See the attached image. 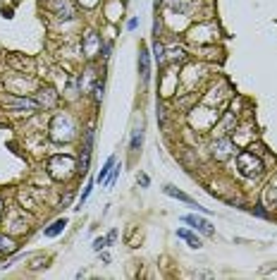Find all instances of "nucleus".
<instances>
[{
    "label": "nucleus",
    "mask_w": 277,
    "mask_h": 280,
    "mask_svg": "<svg viewBox=\"0 0 277 280\" xmlns=\"http://www.w3.org/2000/svg\"><path fill=\"white\" fill-rule=\"evenodd\" d=\"M50 139L65 141V144L74 139V122L69 115H55L50 120Z\"/></svg>",
    "instance_id": "f257e3e1"
},
{
    "label": "nucleus",
    "mask_w": 277,
    "mask_h": 280,
    "mask_svg": "<svg viewBox=\"0 0 277 280\" xmlns=\"http://www.w3.org/2000/svg\"><path fill=\"white\" fill-rule=\"evenodd\" d=\"M236 168H239V173L244 177L253 180V177H261V173H263V161L253 151H242L236 156Z\"/></svg>",
    "instance_id": "f03ea898"
},
{
    "label": "nucleus",
    "mask_w": 277,
    "mask_h": 280,
    "mask_svg": "<svg viewBox=\"0 0 277 280\" xmlns=\"http://www.w3.org/2000/svg\"><path fill=\"white\" fill-rule=\"evenodd\" d=\"M48 173L53 180H67L74 173V158H69V156H53L48 161Z\"/></svg>",
    "instance_id": "7ed1b4c3"
},
{
    "label": "nucleus",
    "mask_w": 277,
    "mask_h": 280,
    "mask_svg": "<svg viewBox=\"0 0 277 280\" xmlns=\"http://www.w3.org/2000/svg\"><path fill=\"white\" fill-rule=\"evenodd\" d=\"M234 156V141L229 137H222L213 144V158L215 161H229Z\"/></svg>",
    "instance_id": "20e7f679"
},
{
    "label": "nucleus",
    "mask_w": 277,
    "mask_h": 280,
    "mask_svg": "<svg viewBox=\"0 0 277 280\" xmlns=\"http://www.w3.org/2000/svg\"><path fill=\"white\" fill-rule=\"evenodd\" d=\"M48 7L53 10L55 17H60V20H72V17L76 14L72 0H48Z\"/></svg>",
    "instance_id": "39448f33"
},
{
    "label": "nucleus",
    "mask_w": 277,
    "mask_h": 280,
    "mask_svg": "<svg viewBox=\"0 0 277 280\" xmlns=\"http://www.w3.org/2000/svg\"><path fill=\"white\" fill-rule=\"evenodd\" d=\"M84 53H86V58H96L101 53V36L93 31L84 36Z\"/></svg>",
    "instance_id": "423d86ee"
},
{
    "label": "nucleus",
    "mask_w": 277,
    "mask_h": 280,
    "mask_svg": "<svg viewBox=\"0 0 277 280\" xmlns=\"http://www.w3.org/2000/svg\"><path fill=\"white\" fill-rule=\"evenodd\" d=\"M184 223H189L194 230H199V232H203V235H208V237H213L215 235V230H213V225L208 223V220H203V218H196V216H184L182 218Z\"/></svg>",
    "instance_id": "0eeeda50"
},
{
    "label": "nucleus",
    "mask_w": 277,
    "mask_h": 280,
    "mask_svg": "<svg viewBox=\"0 0 277 280\" xmlns=\"http://www.w3.org/2000/svg\"><path fill=\"white\" fill-rule=\"evenodd\" d=\"M7 103H10V108H14L17 113H34V110H38V101H31V98H10Z\"/></svg>",
    "instance_id": "6e6552de"
},
{
    "label": "nucleus",
    "mask_w": 277,
    "mask_h": 280,
    "mask_svg": "<svg viewBox=\"0 0 277 280\" xmlns=\"http://www.w3.org/2000/svg\"><path fill=\"white\" fill-rule=\"evenodd\" d=\"M138 70H141V79H144V84L151 79V58H148V50L141 48L138 50Z\"/></svg>",
    "instance_id": "1a4fd4ad"
},
{
    "label": "nucleus",
    "mask_w": 277,
    "mask_h": 280,
    "mask_svg": "<svg viewBox=\"0 0 277 280\" xmlns=\"http://www.w3.org/2000/svg\"><path fill=\"white\" fill-rule=\"evenodd\" d=\"M55 103H57V91L55 89H41V91H38V105L53 108Z\"/></svg>",
    "instance_id": "9d476101"
},
{
    "label": "nucleus",
    "mask_w": 277,
    "mask_h": 280,
    "mask_svg": "<svg viewBox=\"0 0 277 280\" xmlns=\"http://www.w3.org/2000/svg\"><path fill=\"white\" fill-rule=\"evenodd\" d=\"M17 252V242H14L12 237H7V235H0V254H5V256H10V254Z\"/></svg>",
    "instance_id": "9b49d317"
},
{
    "label": "nucleus",
    "mask_w": 277,
    "mask_h": 280,
    "mask_svg": "<svg viewBox=\"0 0 277 280\" xmlns=\"http://www.w3.org/2000/svg\"><path fill=\"white\" fill-rule=\"evenodd\" d=\"M153 58H155V63H158L160 67H163V65H165V60H167V50H165V46H163L158 39L153 41Z\"/></svg>",
    "instance_id": "f8f14e48"
},
{
    "label": "nucleus",
    "mask_w": 277,
    "mask_h": 280,
    "mask_svg": "<svg viewBox=\"0 0 277 280\" xmlns=\"http://www.w3.org/2000/svg\"><path fill=\"white\" fill-rule=\"evenodd\" d=\"M191 7H194V0H170V10H172V12L184 14V12H189Z\"/></svg>",
    "instance_id": "ddd939ff"
},
{
    "label": "nucleus",
    "mask_w": 277,
    "mask_h": 280,
    "mask_svg": "<svg viewBox=\"0 0 277 280\" xmlns=\"http://www.w3.org/2000/svg\"><path fill=\"white\" fill-rule=\"evenodd\" d=\"M163 192H165L167 196H172V199H180V201H184V203H194V199H191L189 194H184V192H180V189L170 187V184H167V187H163Z\"/></svg>",
    "instance_id": "4468645a"
},
{
    "label": "nucleus",
    "mask_w": 277,
    "mask_h": 280,
    "mask_svg": "<svg viewBox=\"0 0 277 280\" xmlns=\"http://www.w3.org/2000/svg\"><path fill=\"white\" fill-rule=\"evenodd\" d=\"M177 237L187 239L191 249H201V247H203V245H201V239L196 237V235H191V232H189V230H177Z\"/></svg>",
    "instance_id": "2eb2a0df"
},
{
    "label": "nucleus",
    "mask_w": 277,
    "mask_h": 280,
    "mask_svg": "<svg viewBox=\"0 0 277 280\" xmlns=\"http://www.w3.org/2000/svg\"><path fill=\"white\" fill-rule=\"evenodd\" d=\"M65 225H67V220H65V218L55 220V223L50 225V228H46V237H57V235L65 230Z\"/></svg>",
    "instance_id": "dca6fc26"
},
{
    "label": "nucleus",
    "mask_w": 277,
    "mask_h": 280,
    "mask_svg": "<svg viewBox=\"0 0 277 280\" xmlns=\"http://www.w3.org/2000/svg\"><path fill=\"white\" fill-rule=\"evenodd\" d=\"M141 141H144V127H136L132 134V154H136L141 148Z\"/></svg>",
    "instance_id": "f3484780"
},
{
    "label": "nucleus",
    "mask_w": 277,
    "mask_h": 280,
    "mask_svg": "<svg viewBox=\"0 0 277 280\" xmlns=\"http://www.w3.org/2000/svg\"><path fill=\"white\" fill-rule=\"evenodd\" d=\"M112 165H115V156H110V158L105 161V165L101 168V173H98V182H103V180H108V175H110Z\"/></svg>",
    "instance_id": "a211bd4d"
},
{
    "label": "nucleus",
    "mask_w": 277,
    "mask_h": 280,
    "mask_svg": "<svg viewBox=\"0 0 277 280\" xmlns=\"http://www.w3.org/2000/svg\"><path fill=\"white\" fill-rule=\"evenodd\" d=\"M265 203L270 206V209H277V187H268L265 189Z\"/></svg>",
    "instance_id": "6ab92c4d"
},
{
    "label": "nucleus",
    "mask_w": 277,
    "mask_h": 280,
    "mask_svg": "<svg viewBox=\"0 0 277 280\" xmlns=\"http://www.w3.org/2000/svg\"><path fill=\"white\" fill-rule=\"evenodd\" d=\"M170 58H172L174 63H184V58H187V50L182 48V46H174V48L170 50Z\"/></svg>",
    "instance_id": "aec40b11"
},
{
    "label": "nucleus",
    "mask_w": 277,
    "mask_h": 280,
    "mask_svg": "<svg viewBox=\"0 0 277 280\" xmlns=\"http://www.w3.org/2000/svg\"><path fill=\"white\" fill-rule=\"evenodd\" d=\"M91 189H93V180H89V184H86V189H84V194H82V201H79V206H82V203L86 201V199H89ZM79 206H76V209H79Z\"/></svg>",
    "instance_id": "412c9836"
},
{
    "label": "nucleus",
    "mask_w": 277,
    "mask_h": 280,
    "mask_svg": "<svg viewBox=\"0 0 277 280\" xmlns=\"http://www.w3.org/2000/svg\"><path fill=\"white\" fill-rule=\"evenodd\" d=\"M93 98H96V103L103 98V84H93Z\"/></svg>",
    "instance_id": "4be33fe9"
},
{
    "label": "nucleus",
    "mask_w": 277,
    "mask_h": 280,
    "mask_svg": "<svg viewBox=\"0 0 277 280\" xmlns=\"http://www.w3.org/2000/svg\"><path fill=\"white\" fill-rule=\"evenodd\" d=\"M117 175H120V165H117V168L112 165V170H110V177H108V184H110V187H112V184H115V180H117Z\"/></svg>",
    "instance_id": "5701e85b"
},
{
    "label": "nucleus",
    "mask_w": 277,
    "mask_h": 280,
    "mask_svg": "<svg viewBox=\"0 0 277 280\" xmlns=\"http://www.w3.org/2000/svg\"><path fill=\"white\" fill-rule=\"evenodd\" d=\"M103 247H108V239H105V237H98L96 242H93V249H96V252H101Z\"/></svg>",
    "instance_id": "b1692460"
},
{
    "label": "nucleus",
    "mask_w": 277,
    "mask_h": 280,
    "mask_svg": "<svg viewBox=\"0 0 277 280\" xmlns=\"http://www.w3.org/2000/svg\"><path fill=\"white\" fill-rule=\"evenodd\" d=\"M82 3V7H86V10H91V7H96L101 0H79Z\"/></svg>",
    "instance_id": "393cba45"
},
{
    "label": "nucleus",
    "mask_w": 277,
    "mask_h": 280,
    "mask_svg": "<svg viewBox=\"0 0 277 280\" xmlns=\"http://www.w3.org/2000/svg\"><path fill=\"white\" fill-rule=\"evenodd\" d=\"M105 239H108V242H115V239H117V230H110Z\"/></svg>",
    "instance_id": "a878e982"
},
{
    "label": "nucleus",
    "mask_w": 277,
    "mask_h": 280,
    "mask_svg": "<svg viewBox=\"0 0 277 280\" xmlns=\"http://www.w3.org/2000/svg\"><path fill=\"white\" fill-rule=\"evenodd\" d=\"M138 182L144 184V187H148V182H151V180H148V175H138Z\"/></svg>",
    "instance_id": "bb28decb"
},
{
    "label": "nucleus",
    "mask_w": 277,
    "mask_h": 280,
    "mask_svg": "<svg viewBox=\"0 0 277 280\" xmlns=\"http://www.w3.org/2000/svg\"><path fill=\"white\" fill-rule=\"evenodd\" d=\"M136 24H138V20H129V24H127V29H136Z\"/></svg>",
    "instance_id": "cd10ccee"
},
{
    "label": "nucleus",
    "mask_w": 277,
    "mask_h": 280,
    "mask_svg": "<svg viewBox=\"0 0 277 280\" xmlns=\"http://www.w3.org/2000/svg\"><path fill=\"white\" fill-rule=\"evenodd\" d=\"M3 209H5V206H3V199H0V216H3Z\"/></svg>",
    "instance_id": "c85d7f7f"
},
{
    "label": "nucleus",
    "mask_w": 277,
    "mask_h": 280,
    "mask_svg": "<svg viewBox=\"0 0 277 280\" xmlns=\"http://www.w3.org/2000/svg\"><path fill=\"white\" fill-rule=\"evenodd\" d=\"M160 5H163V0H155V7H160Z\"/></svg>",
    "instance_id": "c756f323"
}]
</instances>
